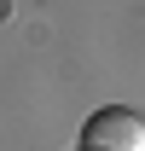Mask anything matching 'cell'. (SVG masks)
Listing matches in <instances>:
<instances>
[{"instance_id": "6da1fadb", "label": "cell", "mask_w": 145, "mask_h": 151, "mask_svg": "<svg viewBox=\"0 0 145 151\" xmlns=\"http://www.w3.org/2000/svg\"><path fill=\"white\" fill-rule=\"evenodd\" d=\"M81 151H145V116L128 105H105L87 116L81 128Z\"/></svg>"}]
</instances>
